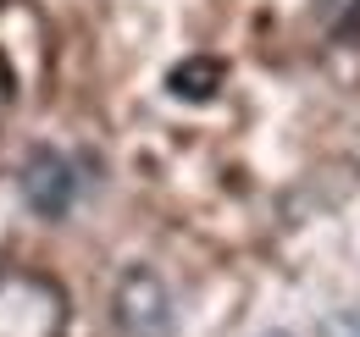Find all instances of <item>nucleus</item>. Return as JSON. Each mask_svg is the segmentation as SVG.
<instances>
[{
	"instance_id": "obj_1",
	"label": "nucleus",
	"mask_w": 360,
	"mask_h": 337,
	"mask_svg": "<svg viewBox=\"0 0 360 337\" xmlns=\"http://www.w3.org/2000/svg\"><path fill=\"white\" fill-rule=\"evenodd\" d=\"M72 298L34 265H0V337H67Z\"/></svg>"
},
{
	"instance_id": "obj_2",
	"label": "nucleus",
	"mask_w": 360,
	"mask_h": 337,
	"mask_svg": "<svg viewBox=\"0 0 360 337\" xmlns=\"http://www.w3.org/2000/svg\"><path fill=\"white\" fill-rule=\"evenodd\" d=\"M111 326L122 337H178V304L155 265H128L111 282Z\"/></svg>"
},
{
	"instance_id": "obj_3",
	"label": "nucleus",
	"mask_w": 360,
	"mask_h": 337,
	"mask_svg": "<svg viewBox=\"0 0 360 337\" xmlns=\"http://www.w3.org/2000/svg\"><path fill=\"white\" fill-rule=\"evenodd\" d=\"M17 188H22V205L39 221H67L78 205V161L61 155L56 144H34L17 171Z\"/></svg>"
},
{
	"instance_id": "obj_4",
	"label": "nucleus",
	"mask_w": 360,
	"mask_h": 337,
	"mask_svg": "<svg viewBox=\"0 0 360 337\" xmlns=\"http://www.w3.org/2000/svg\"><path fill=\"white\" fill-rule=\"evenodd\" d=\"M222 78H227V67L217 55H188V61H178V67L167 72V94H172V100H188V105H205V100L222 94Z\"/></svg>"
},
{
	"instance_id": "obj_5",
	"label": "nucleus",
	"mask_w": 360,
	"mask_h": 337,
	"mask_svg": "<svg viewBox=\"0 0 360 337\" xmlns=\"http://www.w3.org/2000/svg\"><path fill=\"white\" fill-rule=\"evenodd\" d=\"M321 22L338 44H355L360 39V0H321Z\"/></svg>"
},
{
	"instance_id": "obj_6",
	"label": "nucleus",
	"mask_w": 360,
	"mask_h": 337,
	"mask_svg": "<svg viewBox=\"0 0 360 337\" xmlns=\"http://www.w3.org/2000/svg\"><path fill=\"white\" fill-rule=\"evenodd\" d=\"M261 337H294V332H261Z\"/></svg>"
}]
</instances>
